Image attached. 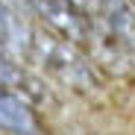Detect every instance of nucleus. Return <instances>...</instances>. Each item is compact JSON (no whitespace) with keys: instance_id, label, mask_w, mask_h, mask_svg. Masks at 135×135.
<instances>
[{"instance_id":"39448f33","label":"nucleus","mask_w":135,"mask_h":135,"mask_svg":"<svg viewBox=\"0 0 135 135\" xmlns=\"http://www.w3.org/2000/svg\"><path fill=\"white\" fill-rule=\"evenodd\" d=\"M30 32H32V30H24V24H21V21L15 18V12L6 6V0H0V50L18 44L21 35L30 38Z\"/></svg>"},{"instance_id":"0eeeda50","label":"nucleus","mask_w":135,"mask_h":135,"mask_svg":"<svg viewBox=\"0 0 135 135\" xmlns=\"http://www.w3.org/2000/svg\"><path fill=\"white\" fill-rule=\"evenodd\" d=\"M129 3H132V6H135V0H129Z\"/></svg>"},{"instance_id":"f03ea898","label":"nucleus","mask_w":135,"mask_h":135,"mask_svg":"<svg viewBox=\"0 0 135 135\" xmlns=\"http://www.w3.org/2000/svg\"><path fill=\"white\" fill-rule=\"evenodd\" d=\"M32 6V12L47 24L50 32L62 35L71 44H85L91 35V24L68 3V0H27Z\"/></svg>"},{"instance_id":"7ed1b4c3","label":"nucleus","mask_w":135,"mask_h":135,"mask_svg":"<svg viewBox=\"0 0 135 135\" xmlns=\"http://www.w3.org/2000/svg\"><path fill=\"white\" fill-rule=\"evenodd\" d=\"M0 132L12 135H38V118L32 115V106L12 91H0Z\"/></svg>"},{"instance_id":"20e7f679","label":"nucleus","mask_w":135,"mask_h":135,"mask_svg":"<svg viewBox=\"0 0 135 135\" xmlns=\"http://www.w3.org/2000/svg\"><path fill=\"white\" fill-rule=\"evenodd\" d=\"M103 24L109 35L123 50L135 53V6L129 0H106L103 3Z\"/></svg>"},{"instance_id":"f257e3e1","label":"nucleus","mask_w":135,"mask_h":135,"mask_svg":"<svg viewBox=\"0 0 135 135\" xmlns=\"http://www.w3.org/2000/svg\"><path fill=\"white\" fill-rule=\"evenodd\" d=\"M27 50L50 76H56L65 85H74V88H94L97 85L94 68L79 53V47L50 30H32Z\"/></svg>"},{"instance_id":"423d86ee","label":"nucleus","mask_w":135,"mask_h":135,"mask_svg":"<svg viewBox=\"0 0 135 135\" xmlns=\"http://www.w3.org/2000/svg\"><path fill=\"white\" fill-rule=\"evenodd\" d=\"M85 21H103V3L106 0H68Z\"/></svg>"}]
</instances>
